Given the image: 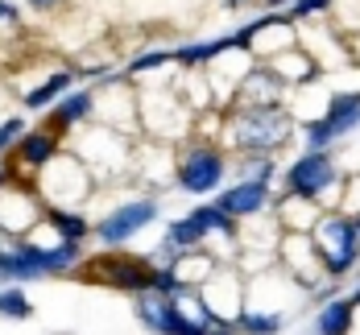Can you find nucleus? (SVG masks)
I'll use <instances>...</instances> for the list:
<instances>
[{"label": "nucleus", "instance_id": "9", "mask_svg": "<svg viewBox=\"0 0 360 335\" xmlns=\"http://www.w3.org/2000/svg\"><path fill=\"white\" fill-rule=\"evenodd\" d=\"M216 207L228 216V220L245 223V220H252V216L274 211V195H269V183H249V178H240V183H232L224 195H219Z\"/></svg>", "mask_w": 360, "mask_h": 335}, {"label": "nucleus", "instance_id": "20", "mask_svg": "<svg viewBox=\"0 0 360 335\" xmlns=\"http://www.w3.org/2000/svg\"><path fill=\"white\" fill-rule=\"evenodd\" d=\"M34 315V302L25 298V290H0V319H30Z\"/></svg>", "mask_w": 360, "mask_h": 335}, {"label": "nucleus", "instance_id": "15", "mask_svg": "<svg viewBox=\"0 0 360 335\" xmlns=\"http://www.w3.org/2000/svg\"><path fill=\"white\" fill-rule=\"evenodd\" d=\"M54 157H58V137H54L50 129H41V133H21V141H17V162L41 170V166L54 162Z\"/></svg>", "mask_w": 360, "mask_h": 335}, {"label": "nucleus", "instance_id": "8", "mask_svg": "<svg viewBox=\"0 0 360 335\" xmlns=\"http://www.w3.org/2000/svg\"><path fill=\"white\" fill-rule=\"evenodd\" d=\"M158 220V203L153 199H129V203H120V207H112L108 216H100L96 220V236L108 244V249H120L124 240H133L141 228Z\"/></svg>", "mask_w": 360, "mask_h": 335}, {"label": "nucleus", "instance_id": "24", "mask_svg": "<svg viewBox=\"0 0 360 335\" xmlns=\"http://www.w3.org/2000/svg\"><path fill=\"white\" fill-rule=\"evenodd\" d=\"M13 17H17V8L8 0H0V21H13Z\"/></svg>", "mask_w": 360, "mask_h": 335}, {"label": "nucleus", "instance_id": "25", "mask_svg": "<svg viewBox=\"0 0 360 335\" xmlns=\"http://www.w3.org/2000/svg\"><path fill=\"white\" fill-rule=\"evenodd\" d=\"M34 8H50V4H58V0H30Z\"/></svg>", "mask_w": 360, "mask_h": 335}, {"label": "nucleus", "instance_id": "4", "mask_svg": "<svg viewBox=\"0 0 360 335\" xmlns=\"http://www.w3.org/2000/svg\"><path fill=\"white\" fill-rule=\"evenodd\" d=\"M360 124V91H344V96H327L323 112L315 120L302 124V145L307 149H327L340 137H348Z\"/></svg>", "mask_w": 360, "mask_h": 335}, {"label": "nucleus", "instance_id": "5", "mask_svg": "<svg viewBox=\"0 0 360 335\" xmlns=\"http://www.w3.org/2000/svg\"><path fill=\"white\" fill-rule=\"evenodd\" d=\"M79 269H83V277L116 286V290H129V294H141V290L153 286V261L129 257V253H104L96 261H79Z\"/></svg>", "mask_w": 360, "mask_h": 335}, {"label": "nucleus", "instance_id": "27", "mask_svg": "<svg viewBox=\"0 0 360 335\" xmlns=\"http://www.w3.org/2000/svg\"><path fill=\"white\" fill-rule=\"evenodd\" d=\"M269 4H274V8H278V4H286V0H269ZM290 4H294V0H290Z\"/></svg>", "mask_w": 360, "mask_h": 335}, {"label": "nucleus", "instance_id": "6", "mask_svg": "<svg viewBox=\"0 0 360 335\" xmlns=\"http://www.w3.org/2000/svg\"><path fill=\"white\" fill-rule=\"evenodd\" d=\"M224 174H228V157L216 145H207V141L186 145L179 170H174V178H179V186L186 195H212V190H219Z\"/></svg>", "mask_w": 360, "mask_h": 335}, {"label": "nucleus", "instance_id": "7", "mask_svg": "<svg viewBox=\"0 0 360 335\" xmlns=\"http://www.w3.org/2000/svg\"><path fill=\"white\" fill-rule=\"evenodd\" d=\"M278 257L286 265V273L307 290V294H315L323 282H331L323 273V261L315 253V240H311V232H282V240H278Z\"/></svg>", "mask_w": 360, "mask_h": 335}, {"label": "nucleus", "instance_id": "19", "mask_svg": "<svg viewBox=\"0 0 360 335\" xmlns=\"http://www.w3.org/2000/svg\"><path fill=\"white\" fill-rule=\"evenodd\" d=\"M71 79H75V71H54L41 87H34V91L25 96V108H46L50 100H58V96L71 87Z\"/></svg>", "mask_w": 360, "mask_h": 335}, {"label": "nucleus", "instance_id": "21", "mask_svg": "<svg viewBox=\"0 0 360 335\" xmlns=\"http://www.w3.org/2000/svg\"><path fill=\"white\" fill-rule=\"evenodd\" d=\"M327 8H335V0H294L286 8V21L290 25H294V21H311V17H319Z\"/></svg>", "mask_w": 360, "mask_h": 335}, {"label": "nucleus", "instance_id": "18", "mask_svg": "<svg viewBox=\"0 0 360 335\" xmlns=\"http://www.w3.org/2000/svg\"><path fill=\"white\" fill-rule=\"evenodd\" d=\"M286 327V315H269V310H240V319H236V331L245 335H278Z\"/></svg>", "mask_w": 360, "mask_h": 335}, {"label": "nucleus", "instance_id": "12", "mask_svg": "<svg viewBox=\"0 0 360 335\" xmlns=\"http://www.w3.org/2000/svg\"><path fill=\"white\" fill-rule=\"evenodd\" d=\"M319 216H323L319 203L298 199V195H290V190H286V199L274 203V220L282 223V232H311V228L319 223Z\"/></svg>", "mask_w": 360, "mask_h": 335}, {"label": "nucleus", "instance_id": "14", "mask_svg": "<svg viewBox=\"0 0 360 335\" xmlns=\"http://www.w3.org/2000/svg\"><path fill=\"white\" fill-rule=\"evenodd\" d=\"M96 112V96L91 91H71V96H63L58 104H54V112H50V129H75L79 120H87Z\"/></svg>", "mask_w": 360, "mask_h": 335}, {"label": "nucleus", "instance_id": "3", "mask_svg": "<svg viewBox=\"0 0 360 335\" xmlns=\"http://www.w3.org/2000/svg\"><path fill=\"white\" fill-rule=\"evenodd\" d=\"M340 183H344V174L327 149H302L286 166V190L298 199H311V203H323Z\"/></svg>", "mask_w": 360, "mask_h": 335}, {"label": "nucleus", "instance_id": "1", "mask_svg": "<svg viewBox=\"0 0 360 335\" xmlns=\"http://www.w3.org/2000/svg\"><path fill=\"white\" fill-rule=\"evenodd\" d=\"M294 137V112L286 104H236L224 116V141L240 153H274Z\"/></svg>", "mask_w": 360, "mask_h": 335}, {"label": "nucleus", "instance_id": "26", "mask_svg": "<svg viewBox=\"0 0 360 335\" xmlns=\"http://www.w3.org/2000/svg\"><path fill=\"white\" fill-rule=\"evenodd\" d=\"M4 186H8V170H4V166H0V190H4Z\"/></svg>", "mask_w": 360, "mask_h": 335}, {"label": "nucleus", "instance_id": "11", "mask_svg": "<svg viewBox=\"0 0 360 335\" xmlns=\"http://www.w3.org/2000/svg\"><path fill=\"white\" fill-rule=\"evenodd\" d=\"M133 310L145 327L153 335H170L174 323H179V306H174V294H158V290H141L133 294Z\"/></svg>", "mask_w": 360, "mask_h": 335}, {"label": "nucleus", "instance_id": "17", "mask_svg": "<svg viewBox=\"0 0 360 335\" xmlns=\"http://www.w3.org/2000/svg\"><path fill=\"white\" fill-rule=\"evenodd\" d=\"M46 220L54 223V232H58V240H87V232H91V223L83 220L75 207H46Z\"/></svg>", "mask_w": 360, "mask_h": 335}, {"label": "nucleus", "instance_id": "23", "mask_svg": "<svg viewBox=\"0 0 360 335\" xmlns=\"http://www.w3.org/2000/svg\"><path fill=\"white\" fill-rule=\"evenodd\" d=\"M21 133H25V124H21V120H4V124H0V153L13 145V137H21Z\"/></svg>", "mask_w": 360, "mask_h": 335}, {"label": "nucleus", "instance_id": "16", "mask_svg": "<svg viewBox=\"0 0 360 335\" xmlns=\"http://www.w3.org/2000/svg\"><path fill=\"white\" fill-rule=\"evenodd\" d=\"M83 261V244L79 240H54V244H41V269L46 277H58L67 269H79Z\"/></svg>", "mask_w": 360, "mask_h": 335}, {"label": "nucleus", "instance_id": "22", "mask_svg": "<svg viewBox=\"0 0 360 335\" xmlns=\"http://www.w3.org/2000/svg\"><path fill=\"white\" fill-rule=\"evenodd\" d=\"M166 63H174V54H170V50H149V54H141V58H133V63H129V79H133V74H141V71H149V67H166Z\"/></svg>", "mask_w": 360, "mask_h": 335}, {"label": "nucleus", "instance_id": "2", "mask_svg": "<svg viewBox=\"0 0 360 335\" xmlns=\"http://www.w3.org/2000/svg\"><path fill=\"white\" fill-rule=\"evenodd\" d=\"M311 240H315V253H319L323 273L331 282L348 277L360 265V232H356V220L348 211H340V207L323 211L319 223L311 228Z\"/></svg>", "mask_w": 360, "mask_h": 335}, {"label": "nucleus", "instance_id": "10", "mask_svg": "<svg viewBox=\"0 0 360 335\" xmlns=\"http://www.w3.org/2000/svg\"><path fill=\"white\" fill-rule=\"evenodd\" d=\"M34 277H46V269H41V244L17 240V244L0 249V282H34Z\"/></svg>", "mask_w": 360, "mask_h": 335}, {"label": "nucleus", "instance_id": "28", "mask_svg": "<svg viewBox=\"0 0 360 335\" xmlns=\"http://www.w3.org/2000/svg\"><path fill=\"white\" fill-rule=\"evenodd\" d=\"M352 220H356V232H360V216H352Z\"/></svg>", "mask_w": 360, "mask_h": 335}, {"label": "nucleus", "instance_id": "13", "mask_svg": "<svg viewBox=\"0 0 360 335\" xmlns=\"http://www.w3.org/2000/svg\"><path fill=\"white\" fill-rule=\"evenodd\" d=\"M352 323H356L352 298H327L315 315V335H352Z\"/></svg>", "mask_w": 360, "mask_h": 335}]
</instances>
